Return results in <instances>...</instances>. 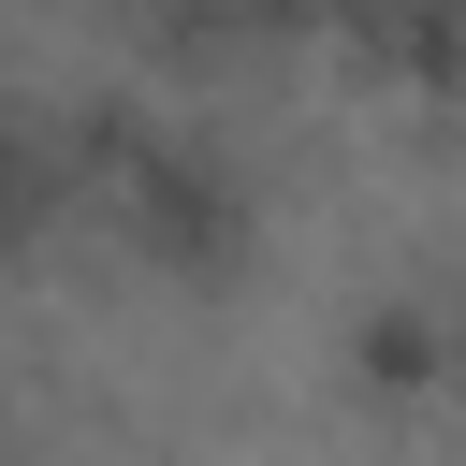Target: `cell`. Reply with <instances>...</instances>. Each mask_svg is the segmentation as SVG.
<instances>
[{"mask_svg":"<svg viewBox=\"0 0 466 466\" xmlns=\"http://www.w3.org/2000/svg\"><path fill=\"white\" fill-rule=\"evenodd\" d=\"M58 175H73V218L102 233V262L131 291H175V306H218L262 277L277 248V175L233 146V116H189L160 87H87L58 102Z\"/></svg>","mask_w":466,"mask_h":466,"instance_id":"1","label":"cell"},{"mask_svg":"<svg viewBox=\"0 0 466 466\" xmlns=\"http://www.w3.org/2000/svg\"><path fill=\"white\" fill-rule=\"evenodd\" d=\"M437 379H451V306H437V277H364V291L335 306V393L379 408V422H422Z\"/></svg>","mask_w":466,"mask_h":466,"instance_id":"2","label":"cell"},{"mask_svg":"<svg viewBox=\"0 0 466 466\" xmlns=\"http://www.w3.org/2000/svg\"><path fill=\"white\" fill-rule=\"evenodd\" d=\"M58 233H73V175H58V102L0 73V291H29Z\"/></svg>","mask_w":466,"mask_h":466,"instance_id":"3","label":"cell"}]
</instances>
